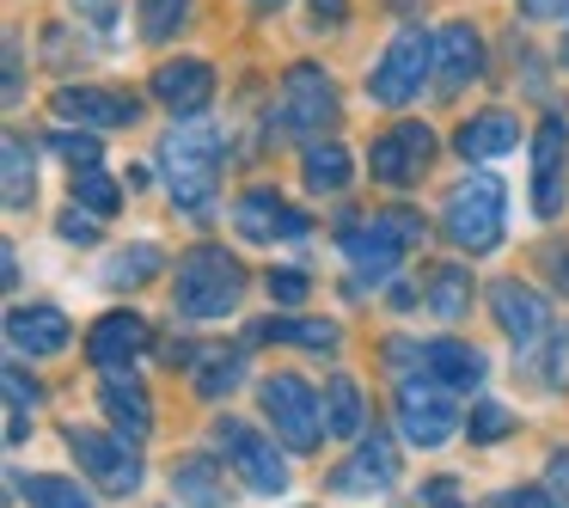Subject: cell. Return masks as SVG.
Wrapping results in <instances>:
<instances>
[{"instance_id":"cell-33","label":"cell","mask_w":569,"mask_h":508,"mask_svg":"<svg viewBox=\"0 0 569 508\" xmlns=\"http://www.w3.org/2000/svg\"><path fill=\"white\" fill-rule=\"evenodd\" d=\"M153 270H160V246H136V251H123V258L104 263V282H111V288H136V282H148Z\"/></svg>"},{"instance_id":"cell-11","label":"cell","mask_w":569,"mask_h":508,"mask_svg":"<svg viewBox=\"0 0 569 508\" xmlns=\"http://www.w3.org/2000/svg\"><path fill=\"white\" fill-rule=\"evenodd\" d=\"M233 227H239V239H251V246H288V239L312 233V221L282 197V190H246V197L233 202Z\"/></svg>"},{"instance_id":"cell-45","label":"cell","mask_w":569,"mask_h":508,"mask_svg":"<svg viewBox=\"0 0 569 508\" xmlns=\"http://www.w3.org/2000/svg\"><path fill=\"white\" fill-rule=\"evenodd\" d=\"M520 7H527V19H551V13H563L569 0H520Z\"/></svg>"},{"instance_id":"cell-35","label":"cell","mask_w":569,"mask_h":508,"mask_svg":"<svg viewBox=\"0 0 569 508\" xmlns=\"http://www.w3.org/2000/svg\"><path fill=\"white\" fill-rule=\"evenodd\" d=\"M50 148L62 153L74 172H92V166H99V136H92V129H56Z\"/></svg>"},{"instance_id":"cell-18","label":"cell","mask_w":569,"mask_h":508,"mask_svg":"<svg viewBox=\"0 0 569 508\" xmlns=\"http://www.w3.org/2000/svg\"><path fill=\"white\" fill-rule=\"evenodd\" d=\"M153 99L178 117H197L202 104L214 99V68L197 62V56H178V62H160L153 68Z\"/></svg>"},{"instance_id":"cell-49","label":"cell","mask_w":569,"mask_h":508,"mask_svg":"<svg viewBox=\"0 0 569 508\" xmlns=\"http://www.w3.org/2000/svg\"><path fill=\"white\" fill-rule=\"evenodd\" d=\"M258 7H282V0H258Z\"/></svg>"},{"instance_id":"cell-20","label":"cell","mask_w":569,"mask_h":508,"mask_svg":"<svg viewBox=\"0 0 569 508\" xmlns=\"http://www.w3.org/2000/svg\"><path fill=\"white\" fill-rule=\"evenodd\" d=\"M417 368L429 373V380H441L447 392H478L483 373H490V361H483L471 343H459V337H435L429 349H417Z\"/></svg>"},{"instance_id":"cell-38","label":"cell","mask_w":569,"mask_h":508,"mask_svg":"<svg viewBox=\"0 0 569 508\" xmlns=\"http://www.w3.org/2000/svg\"><path fill=\"white\" fill-rule=\"evenodd\" d=\"M56 227H62V239H80V246H92V239H99V215L80 209V202H74V209H68Z\"/></svg>"},{"instance_id":"cell-24","label":"cell","mask_w":569,"mask_h":508,"mask_svg":"<svg viewBox=\"0 0 569 508\" xmlns=\"http://www.w3.org/2000/svg\"><path fill=\"white\" fill-rule=\"evenodd\" d=\"M459 153L466 160H502L508 148H520V123L508 111H483V117H471V123H459Z\"/></svg>"},{"instance_id":"cell-36","label":"cell","mask_w":569,"mask_h":508,"mask_svg":"<svg viewBox=\"0 0 569 508\" xmlns=\"http://www.w3.org/2000/svg\"><path fill=\"white\" fill-rule=\"evenodd\" d=\"M471 441H502L508 429H515V410L508 405H496V398H478V405H471Z\"/></svg>"},{"instance_id":"cell-42","label":"cell","mask_w":569,"mask_h":508,"mask_svg":"<svg viewBox=\"0 0 569 508\" xmlns=\"http://www.w3.org/2000/svg\"><path fill=\"white\" fill-rule=\"evenodd\" d=\"M545 490H551L557 502H569V454H551V466H545Z\"/></svg>"},{"instance_id":"cell-23","label":"cell","mask_w":569,"mask_h":508,"mask_svg":"<svg viewBox=\"0 0 569 508\" xmlns=\"http://www.w3.org/2000/svg\"><path fill=\"white\" fill-rule=\"evenodd\" d=\"M99 410L117 422V435H129V441H148V435H153V405H148V392H141L129 373H104Z\"/></svg>"},{"instance_id":"cell-16","label":"cell","mask_w":569,"mask_h":508,"mask_svg":"<svg viewBox=\"0 0 569 508\" xmlns=\"http://www.w3.org/2000/svg\"><path fill=\"white\" fill-rule=\"evenodd\" d=\"M429 153H435V136L422 123H398V129H386L380 141H373V178L380 185H417L422 178V166H429Z\"/></svg>"},{"instance_id":"cell-19","label":"cell","mask_w":569,"mask_h":508,"mask_svg":"<svg viewBox=\"0 0 569 508\" xmlns=\"http://www.w3.org/2000/svg\"><path fill=\"white\" fill-rule=\"evenodd\" d=\"M7 343L19 356H62L74 343V325L62 307H13L7 312Z\"/></svg>"},{"instance_id":"cell-4","label":"cell","mask_w":569,"mask_h":508,"mask_svg":"<svg viewBox=\"0 0 569 508\" xmlns=\"http://www.w3.org/2000/svg\"><path fill=\"white\" fill-rule=\"evenodd\" d=\"M441 227H447V239H453L466 258H490V251L502 246V227H508V190L496 185L490 172H478V178H466V185H453Z\"/></svg>"},{"instance_id":"cell-44","label":"cell","mask_w":569,"mask_h":508,"mask_svg":"<svg viewBox=\"0 0 569 508\" xmlns=\"http://www.w3.org/2000/svg\"><path fill=\"white\" fill-rule=\"evenodd\" d=\"M26 92V80H19V50L7 43V99H19Z\"/></svg>"},{"instance_id":"cell-40","label":"cell","mask_w":569,"mask_h":508,"mask_svg":"<svg viewBox=\"0 0 569 508\" xmlns=\"http://www.w3.org/2000/svg\"><path fill=\"white\" fill-rule=\"evenodd\" d=\"M300 295H307V276H300V270H270V300H282V307H295Z\"/></svg>"},{"instance_id":"cell-27","label":"cell","mask_w":569,"mask_h":508,"mask_svg":"<svg viewBox=\"0 0 569 508\" xmlns=\"http://www.w3.org/2000/svg\"><path fill=\"white\" fill-rule=\"evenodd\" d=\"M300 172H307V190H325V197H343L349 190V148H337V141H319V148H307V160H300Z\"/></svg>"},{"instance_id":"cell-9","label":"cell","mask_w":569,"mask_h":508,"mask_svg":"<svg viewBox=\"0 0 569 508\" xmlns=\"http://www.w3.org/2000/svg\"><path fill=\"white\" fill-rule=\"evenodd\" d=\"M214 441H221V454L233 459V471L246 478V490H258V496L288 490V459H282V447L263 441V435L251 429V422L221 417V422H214Z\"/></svg>"},{"instance_id":"cell-32","label":"cell","mask_w":569,"mask_h":508,"mask_svg":"<svg viewBox=\"0 0 569 508\" xmlns=\"http://www.w3.org/2000/svg\"><path fill=\"white\" fill-rule=\"evenodd\" d=\"M136 13H141V38H148V43H166V38H172V31L190 19V0H141Z\"/></svg>"},{"instance_id":"cell-37","label":"cell","mask_w":569,"mask_h":508,"mask_svg":"<svg viewBox=\"0 0 569 508\" xmlns=\"http://www.w3.org/2000/svg\"><path fill=\"white\" fill-rule=\"evenodd\" d=\"M417 508H466V496H459L453 478H429V484L417 490Z\"/></svg>"},{"instance_id":"cell-1","label":"cell","mask_w":569,"mask_h":508,"mask_svg":"<svg viewBox=\"0 0 569 508\" xmlns=\"http://www.w3.org/2000/svg\"><path fill=\"white\" fill-rule=\"evenodd\" d=\"M160 172L166 190L184 215H209L214 209V178H221V129L214 123H178L160 141Z\"/></svg>"},{"instance_id":"cell-34","label":"cell","mask_w":569,"mask_h":508,"mask_svg":"<svg viewBox=\"0 0 569 508\" xmlns=\"http://www.w3.org/2000/svg\"><path fill=\"white\" fill-rule=\"evenodd\" d=\"M74 202L92 215H117V202H123V190H117V178H104L99 166L92 172H74Z\"/></svg>"},{"instance_id":"cell-5","label":"cell","mask_w":569,"mask_h":508,"mask_svg":"<svg viewBox=\"0 0 569 508\" xmlns=\"http://www.w3.org/2000/svg\"><path fill=\"white\" fill-rule=\"evenodd\" d=\"M258 405H263V422L276 429V441L288 454H312L325 441V405L300 373H270L258 386Z\"/></svg>"},{"instance_id":"cell-17","label":"cell","mask_w":569,"mask_h":508,"mask_svg":"<svg viewBox=\"0 0 569 508\" xmlns=\"http://www.w3.org/2000/svg\"><path fill=\"white\" fill-rule=\"evenodd\" d=\"M490 307H496V325L508 331L515 349H532L545 331H551V307H545V295H532L527 282H496Z\"/></svg>"},{"instance_id":"cell-46","label":"cell","mask_w":569,"mask_h":508,"mask_svg":"<svg viewBox=\"0 0 569 508\" xmlns=\"http://www.w3.org/2000/svg\"><path fill=\"white\" fill-rule=\"evenodd\" d=\"M74 7H87L99 26H117V7H111V0H74Z\"/></svg>"},{"instance_id":"cell-43","label":"cell","mask_w":569,"mask_h":508,"mask_svg":"<svg viewBox=\"0 0 569 508\" xmlns=\"http://www.w3.org/2000/svg\"><path fill=\"white\" fill-rule=\"evenodd\" d=\"M551 386H569V331H557L551 343Z\"/></svg>"},{"instance_id":"cell-41","label":"cell","mask_w":569,"mask_h":508,"mask_svg":"<svg viewBox=\"0 0 569 508\" xmlns=\"http://www.w3.org/2000/svg\"><path fill=\"white\" fill-rule=\"evenodd\" d=\"M7 398H13L19 410H26V405H38V398H43V386H38V380H26V368H7Z\"/></svg>"},{"instance_id":"cell-31","label":"cell","mask_w":569,"mask_h":508,"mask_svg":"<svg viewBox=\"0 0 569 508\" xmlns=\"http://www.w3.org/2000/svg\"><path fill=\"white\" fill-rule=\"evenodd\" d=\"M429 312L435 319H459V312L471 307V276L459 270V263H441V270H429Z\"/></svg>"},{"instance_id":"cell-8","label":"cell","mask_w":569,"mask_h":508,"mask_svg":"<svg viewBox=\"0 0 569 508\" xmlns=\"http://www.w3.org/2000/svg\"><path fill=\"white\" fill-rule=\"evenodd\" d=\"M398 429H405L410 447H447L459 435V410H453V392L429 373H410L398 380Z\"/></svg>"},{"instance_id":"cell-47","label":"cell","mask_w":569,"mask_h":508,"mask_svg":"<svg viewBox=\"0 0 569 508\" xmlns=\"http://www.w3.org/2000/svg\"><path fill=\"white\" fill-rule=\"evenodd\" d=\"M545 270H551V276H557V282H563V288H569V258H563V251H545Z\"/></svg>"},{"instance_id":"cell-3","label":"cell","mask_w":569,"mask_h":508,"mask_svg":"<svg viewBox=\"0 0 569 508\" xmlns=\"http://www.w3.org/2000/svg\"><path fill=\"white\" fill-rule=\"evenodd\" d=\"M422 215L417 209H380L373 221H343L337 227V246H343L349 270L361 276V282H386V276L398 270V258H405L410 246H422Z\"/></svg>"},{"instance_id":"cell-30","label":"cell","mask_w":569,"mask_h":508,"mask_svg":"<svg viewBox=\"0 0 569 508\" xmlns=\"http://www.w3.org/2000/svg\"><path fill=\"white\" fill-rule=\"evenodd\" d=\"M325 435L331 441H361V386L356 380L325 386Z\"/></svg>"},{"instance_id":"cell-25","label":"cell","mask_w":569,"mask_h":508,"mask_svg":"<svg viewBox=\"0 0 569 508\" xmlns=\"http://www.w3.org/2000/svg\"><path fill=\"white\" fill-rule=\"evenodd\" d=\"M172 490L184 508H227V478H221V466L202 459V454H190L172 466Z\"/></svg>"},{"instance_id":"cell-15","label":"cell","mask_w":569,"mask_h":508,"mask_svg":"<svg viewBox=\"0 0 569 508\" xmlns=\"http://www.w3.org/2000/svg\"><path fill=\"white\" fill-rule=\"evenodd\" d=\"M478 74H483L478 31H471L466 19H453V26L435 31V92H441V99H459V92H466Z\"/></svg>"},{"instance_id":"cell-26","label":"cell","mask_w":569,"mask_h":508,"mask_svg":"<svg viewBox=\"0 0 569 508\" xmlns=\"http://www.w3.org/2000/svg\"><path fill=\"white\" fill-rule=\"evenodd\" d=\"M263 337L312 349V356H337V325L331 319H263V325H251V343H263Z\"/></svg>"},{"instance_id":"cell-14","label":"cell","mask_w":569,"mask_h":508,"mask_svg":"<svg viewBox=\"0 0 569 508\" xmlns=\"http://www.w3.org/2000/svg\"><path fill=\"white\" fill-rule=\"evenodd\" d=\"M392 484H398V447L386 441L380 429L331 471V496H380V490H392Z\"/></svg>"},{"instance_id":"cell-39","label":"cell","mask_w":569,"mask_h":508,"mask_svg":"<svg viewBox=\"0 0 569 508\" xmlns=\"http://www.w3.org/2000/svg\"><path fill=\"white\" fill-rule=\"evenodd\" d=\"M490 508H557V496L551 490H532V484H527V490H496Z\"/></svg>"},{"instance_id":"cell-10","label":"cell","mask_w":569,"mask_h":508,"mask_svg":"<svg viewBox=\"0 0 569 508\" xmlns=\"http://www.w3.org/2000/svg\"><path fill=\"white\" fill-rule=\"evenodd\" d=\"M282 123L295 136H319L325 123H337V87L319 62H295L282 74Z\"/></svg>"},{"instance_id":"cell-12","label":"cell","mask_w":569,"mask_h":508,"mask_svg":"<svg viewBox=\"0 0 569 508\" xmlns=\"http://www.w3.org/2000/svg\"><path fill=\"white\" fill-rule=\"evenodd\" d=\"M563 166H569V123L563 117H545L532 129V215H563Z\"/></svg>"},{"instance_id":"cell-28","label":"cell","mask_w":569,"mask_h":508,"mask_svg":"<svg viewBox=\"0 0 569 508\" xmlns=\"http://www.w3.org/2000/svg\"><path fill=\"white\" fill-rule=\"evenodd\" d=\"M13 490L26 496L31 508H99L74 478H56V471H31V478H13Z\"/></svg>"},{"instance_id":"cell-29","label":"cell","mask_w":569,"mask_h":508,"mask_svg":"<svg viewBox=\"0 0 569 508\" xmlns=\"http://www.w3.org/2000/svg\"><path fill=\"white\" fill-rule=\"evenodd\" d=\"M0 166H7V209H26V202L38 197V153H31V141L26 136H7Z\"/></svg>"},{"instance_id":"cell-21","label":"cell","mask_w":569,"mask_h":508,"mask_svg":"<svg viewBox=\"0 0 569 508\" xmlns=\"http://www.w3.org/2000/svg\"><path fill=\"white\" fill-rule=\"evenodd\" d=\"M56 111L68 117V123L80 129H129L136 123V99H123V92H104V87H68L62 99H56Z\"/></svg>"},{"instance_id":"cell-22","label":"cell","mask_w":569,"mask_h":508,"mask_svg":"<svg viewBox=\"0 0 569 508\" xmlns=\"http://www.w3.org/2000/svg\"><path fill=\"white\" fill-rule=\"evenodd\" d=\"M246 349L251 343H202L190 349V386L202 398H227L239 380H246Z\"/></svg>"},{"instance_id":"cell-13","label":"cell","mask_w":569,"mask_h":508,"mask_svg":"<svg viewBox=\"0 0 569 508\" xmlns=\"http://www.w3.org/2000/svg\"><path fill=\"white\" fill-rule=\"evenodd\" d=\"M148 319L141 312H104V319H92L87 331V361L99 373H129V361L148 349Z\"/></svg>"},{"instance_id":"cell-7","label":"cell","mask_w":569,"mask_h":508,"mask_svg":"<svg viewBox=\"0 0 569 508\" xmlns=\"http://www.w3.org/2000/svg\"><path fill=\"white\" fill-rule=\"evenodd\" d=\"M422 80H435V38L429 31H398L392 43H386V56L373 62V74H368V92H373V104H410L422 92Z\"/></svg>"},{"instance_id":"cell-6","label":"cell","mask_w":569,"mask_h":508,"mask_svg":"<svg viewBox=\"0 0 569 508\" xmlns=\"http://www.w3.org/2000/svg\"><path fill=\"white\" fill-rule=\"evenodd\" d=\"M68 454L74 466L92 478V490L104 496H136L141 490V441L129 435H104V429H68Z\"/></svg>"},{"instance_id":"cell-2","label":"cell","mask_w":569,"mask_h":508,"mask_svg":"<svg viewBox=\"0 0 569 508\" xmlns=\"http://www.w3.org/2000/svg\"><path fill=\"white\" fill-rule=\"evenodd\" d=\"M172 300H178L184 319H227V312L246 300V263H239L227 246L184 251L178 282H172Z\"/></svg>"},{"instance_id":"cell-48","label":"cell","mask_w":569,"mask_h":508,"mask_svg":"<svg viewBox=\"0 0 569 508\" xmlns=\"http://www.w3.org/2000/svg\"><path fill=\"white\" fill-rule=\"evenodd\" d=\"M319 19H343V0H319Z\"/></svg>"},{"instance_id":"cell-50","label":"cell","mask_w":569,"mask_h":508,"mask_svg":"<svg viewBox=\"0 0 569 508\" xmlns=\"http://www.w3.org/2000/svg\"><path fill=\"white\" fill-rule=\"evenodd\" d=\"M563 62H569V38H563Z\"/></svg>"}]
</instances>
